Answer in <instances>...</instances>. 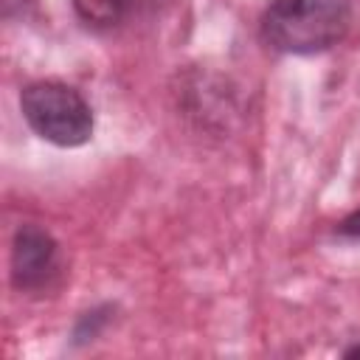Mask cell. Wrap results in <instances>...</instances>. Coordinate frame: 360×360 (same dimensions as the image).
Segmentation results:
<instances>
[{"mask_svg": "<svg viewBox=\"0 0 360 360\" xmlns=\"http://www.w3.org/2000/svg\"><path fill=\"white\" fill-rule=\"evenodd\" d=\"M352 22V0H270L262 14V42L278 53H321L338 45Z\"/></svg>", "mask_w": 360, "mask_h": 360, "instance_id": "cell-1", "label": "cell"}, {"mask_svg": "<svg viewBox=\"0 0 360 360\" xmlns=\"http://www.w3.org/2000/svg\"><path fill=\"white\" fill-rule=\"evenodd\" d=\"M20 110L28 127L56 146H82L93 138V110L84 96L56 79L34 82L20 93Z\"/></svg>", "mask_w": 360, "mask_h": 360, "instance_id": "cell-2", "label": "cell"}, {"mask_svg": "<svg viewBox=\"0 0 360 360\" xmlns=\"http://www.w3.org/2000/svg\"><path fill=\"white\" fill-rule=\"evenodd\" d=\"M59 276V248L39 225H20L11 242V284L20 292H42Z\"/></svg>", "mask_w": 360, "mask_h": 360, "instance_id": "cell-3", "label": "cell"}, {"mask_svg": "<svg viewBox=\"0 0 360 360\" xmlns=\"http://www.w3.org/2000/svg\"><path fill=\"white\" fill-rule=\"evenodd\" d=\"M166 0H73L76 14L82 22L93 28H118L132 20L149 17Z\"/></svg>", "mask_w": 360, "mask_h": 360, "instance_id": "cell-4", "label": "cell"}, {"mask_svg": "<svg viewBox=\"0 0 360 360\" xmlns=\"http://www.w3.org/2000/svg\"><path fill=\"white\" fill-rule=\"evenodd\" d=\"M338 233H340V236H349V239H360V208L352 211L346 219H340Z\"/></svg>", "mask_w": 360, "mask_h": 360, "instance_id": "cell-5", "label": "cell"}, {"mask_svg": "<svg viewBox=\"0 0 360 360\" xmlns=\"http://www.w3.org/2000/svg\"><path fill=\"white\" fill-rule=\"evenodd\" d=\"M346 357H360V346H354V349H349V352H346Z\"/></svg>", "mask_w": 360, "mask_h": 360, "instance_id": "cell-6", "label": "cell"}]
</instances>
